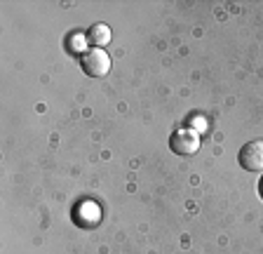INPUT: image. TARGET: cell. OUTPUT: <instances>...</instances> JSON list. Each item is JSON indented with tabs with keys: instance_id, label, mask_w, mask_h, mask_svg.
I'll return each mask as SVG.
<instances>
[{
	"instance_id": "obj_1",
	"label": "cell",
	"mask_w": 263,
	"mask_h": 254,
	"mask_svg": "<svg viewBox=\"0 0 263 254\" xmlns=\"http://www.w3.org/2000/svg\"><path fill=\"white\" fill-rule=\"evenodd\" d=\"M80 66L89 78H104L110 71V57L106 55V50L92 47L80 57Z\"/></svg>"
},
{
	"instance_id": "obj_2",
	"label": "cell",
	"mask_w": 263,
	"mask_h": 254,
	"mask_svg": "<svg viewBox=\"0 0 263 254\" xmlns=\"http://www.w3.org/2000/svg\"><path fill=\"white\" fill-rule=\"evenodd\" d=\"M240 167L247 172H263V139H256V141H247L240 149Z\"/></svg>"
},
{
	"instance_id": "obj_3",
	"label": "cell",
	"mask_w": 263,
	"mask_h": 254,
	"mask_svg": "<svg viewBox=\"0 0 263 254\" xmlns=\"http://www.w3.org/2000/svg\"><path fill=\"white\" fill-rule=\"evenodd\" d=\"M170 149L176 155H193L200 149V137L193 130H179V132L172 134L170 139Z\"/></svg>"
},
{
	"instance_id": "obj_4",
	"label": "cell",
	"mask_w": 263,
	"mask_h": 254,
	"mask_svg": "<svg viewBox=\"0 0 263 254\" xmlns=\"http://www.w3.org/2000/svg\"><path fill=\"white\" fill-rule=\"evenodd\" d=\"M73 221L82 228H94L99 221H101V210H99V205L89 203V200L80 203L76 210H73Z\"/></svg>"
},
{
	"instance_id": "obj_5",
	"label": "cell",
	"mask_w": 263,
	"mask_h": 254,
	"mask_svg": "<svg viewBox=\"0 0 263 254\" xmlns=\"http://www.w3.org/2000/svg\"><path fill=\"white\" fill-rule=\"evenodd\" d=\"M87 40L92 47H99V50H104L106 45L110 43V28L106 24H94L92 28L87 31Z\"/></svg>"
},
{
	"instance_id": "obj_6",
	"label": "cell",
	"mask_w": 263,
	"mask_h": 254,
	"mask_svg": "<svg viewBox=\"0 0 263 254\" xmlns=\"http://www.w3.org/2000/svg\"><path fill=\"white\" fill-rule=\"evenodd\" d=\"M71 45H73L71 52H80V55H85V52H87L85 47H82V38H80V35H73V38H71Z\"/></svg>"
},
{
	"instance_id": "obj_7",
	"label": "cell",
	"mask_w": 263,
	"mask_h": 254,
	"mask_svg": "<svg viewBox=\"0 0 263 254\" xmlns=\"http://www.w3.org/2000/svg\"><path fill=\"white\" fill-rule=\"evenodd\" d=\"M258 193H261V198H263V179L258 182Z\"/></svg>"
}]
</instances>
